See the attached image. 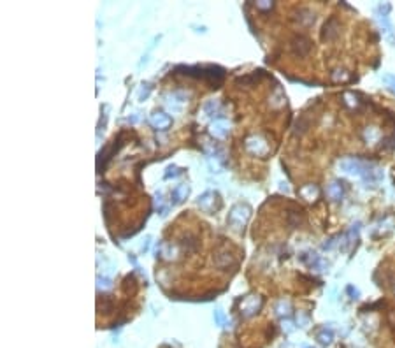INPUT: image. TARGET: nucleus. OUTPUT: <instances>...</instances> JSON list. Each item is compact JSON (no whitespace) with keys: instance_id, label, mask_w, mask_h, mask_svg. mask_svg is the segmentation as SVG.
Returning <instances> with one entry per match:
<instances>
[{"instance_id":"obj_1","label":"nucleus","mask_w":395,"mask_h":348,"mask_svg":"<svg viewBox=\"0 0 395 348\" xmlns=\"http://www.w3.org/2000/svg\"><path fill=\"white\" fill-rule=\"evenodd\" d=\"M250 216H251V207L244 203H239L230 209V213H228V224L232 225L236 230H241L242 227L248 224Z\"/></svg>"},{"instance_id":"obj_2","label":"nucleus","mask_w":395,"mask_h":348,"mask_svg":"<svg viewBox=\"0 0 395 348\" xmlns=\"http://www.w3.org/2000/svg\"><path fill=\"white\" fill-rule=\"evenodd\" d=\"M290 48H292V51H294L295 57L304 58V57H307V55H309V51H311L313 42H311V39H309V37L300 36V34H298V36H295L294 39L290 41Z\"/></svg>"},{"instance_id":"obj_3","label":"nucleus","mask_w":395,"mask_h":348,"mask_svg":"<svg viewBox=\"0 0 395 348\" xmlns=\"http://www.w3.org/2000/svg\"><path fill=\"white\" fill-rule=\"evenodd\" d=\"M197 204L202 211L213 213L216 211V209H219L221 201H219V195L216 194V192H206V194H202L200 197L197 199Z\"/></svg>"},{"instance_id":"obj_4","label":"nucleus","mask_w":395,"mask_h":348,"mask_svg":"<svg viewBox=\"0 0 395 348\" xmlns=\"http://www.w3.org/2000/svg\"><path fill=\"white\" fill-rule=\"evenodd\" d=\"M246 150L257 157H265L269 153V144L260 136H251L246 139Z\"/></svg>"},{"instance_id":"obj_5","label":"nucleus","mask_w":395,"mask_h":348,"mask_svg":"<svg viewBox=\"0 0 395 348\" xmlns=\"http://www.w3.org/2000/svg\"><path fill=\"white\" fill-rule=\"evenodd\" d=\"M339 169L344 172H348V174H355V176H364L365 169H367V165L365 164H362L360 160L356 159H344L339 162Z\"/></svg>"},{"instance_id":"obj_6","label":"nucleus","mask_w":395,"mask_h":348,"mask_svg":"<svg viewBox=\"0 0 395 348\" xmlns=\"http://www.w3.org/2000/svg\"><path fill=\"white\" fill-rule=\"evenodd\" d=\"M341 32V23L337 18H330L325 21L323 28H321V39L323 41H334Z\"/></svg>"},{"instance_id":"obj_7","label":"nucleus","mask_w":395,"mask_h":348,"mask_svg":"<svg viewBox=\"0 0 395 348\" xmlns=\"http://www.w3.org/2000/svg\"><path fill=\"white\" fill-rule=\"evenodd\" d=\"M295 23H297L300 28H309L315 25V13H313L311 9H307V7H302V9L295 11V16H294Z\"/></svg>"},{"instance_id":"obj_8","label":"nucleus","mask_w":395,"mask_h":348,"mask_svg":"<svg viewBox=\"0 0 395 348\" xmlns=\"http://www.w3.org/2000/svg\"><path fill=\"white\" fill-rule=\"evenodd\" d=\"M184 102H186V95L181 92H174V93H169L165 97V104L167 107L172 111V113H179L183 109Z\"/></svg>"},{"instance_id":"obj_9","label":"nucleus","mask_w":395,"mask_h":348,"mask_svg":"<svg viewBox=\"0 0 395 348\" xmlns=\"http://www.w3.org/2000/svg\"><path fill=\"white\" fill-rule=\"evenodd\" d=\"M149 123L153 125L155 128H158V130H165V128L171 127L172 118L167 115V113H162V111H155L153 115L149 116Z\"/></svg>"},{"instance_id":"obj_10","label":"nucleus","mask_w":395,"mask_h":348,"mask_svg":"<svg viewBox=\"0 0 395 348\" xmlns=\"http://www.w3.org/2000/svg\"><path fill=\"white\" fill-rule=\"evenodd\" d=\"M260 308H262V297L251 295L250 299H246L244 303H242L241 313H242V317H253L255 313H258Z\"/></svg>"},{"instance_id":"obj_11","label":"nucleus","mask_w":395,"mask_h":348,"mask_svg":"<svg viewBox=\"0 0 395 348\" xmlns=\"http://www.w3.org/2000/svg\"><path fill=\"white\" fill-rule=\"evenodd\" d=\"M228 130H230V123H228V120H215V122L209 125L211 136L219 137V139H223V137L228 134Z\"/></svg>"},{"instance_id":"obj_12","label":"nucleus","mask_w":395,"mask_h":348,"mask_svg":"<svg viewBox=\"0 0 395 348\" xmlns=\"http://www.w3.org/2000/svg\"><path fill=\"white\" fill-rule=\"evenodd\" d=\"M215 264H216V267H219V269H228V267H234L236 266V257L230 253V251H219V253H216L215 255Z\"/></svg>"},{"instance_id":"obj_13","label":"nucleus","mask_w":395,"mask_h":348,"mask_svg":"<svg viewBox=\"0 0 395 348\" xmlns=\"http://www.w3.org/2000/svg\"><path fill=\"white\" fill-rule=\"evenodd\" d=\"M327 195H329L332 201H341L342 195H344V183H342V181H332V183L327 186Z\"/></svg>"},{"instance_id":"obj_14","label":"nucleus","mask_w":395,"mask_h":348,"mask_svg":"<svg viewBox=\"0 0 395 348\" xmlns=\"http://www.w3.org/2000/svg\"><path fill=\"white\" fill-rule=\"evenodd\" d=\"M190 194V186L186 185V183H181V185H178L174 190H172V204H181L184 201V199L188 197Z\"/></svg>"},{"instance_id":"obj_15","label":"nucleus","mask_w":395,"mask_h":348,"mask_svg":"<svg viewBox=\"0 0 395 348\" xmlns=\"http://www.w3.org/2000/svg\"><path fill=\"white\" fill-rule=\"evenodd\" d=\"M197 238L195 236H192V234H186V236H183V239L179 241V248L183 251H195L197 250Z\"/></svg>"},{"instance_id":"obj_16","label":"nucleus","mask_w":395,"mask_h":348,"mask_svg":"<svg viewBox=\"0 0 395 348\" xmlns=\"http://www.w3.org/2000/svg\"><path fill=\"white\" fill-rule=\"evenodd\" d=\"M298 194H300V197L302 199H306V201H313V199L318 197L320 190H318V186L316 185H304L302 188L298 190Z\"/></svg>"},{"instance_id":"obj_17","label":"nucleus","mask_w":395,"mask_h":348,"mask_svg":"<svg viewBox=\"0 0 395 348\" xmlns=\"http://www.w3.org/2000/svg\"><path fill=\"white\" fill-rule=\"evenodd\" d=\"M316 339H318V343L320 345H323V347H329L330 343H332V339H334V332L330 329H321L318 334H316Z\"/></svg>"},{"instance_id":"obj_18","label":"nucleus","mask_w":395,"mask_h":348,"mask_svg":"<svg viewBox=\"0 0 395 348\" xmlns=\"http://www.w3.org/2000/svg\"><path fill=\"white\" fill-rule=\"evenodd\" d=\"M271 106L272 107H283L285 106V95H283V92H281V88H276V92H274V95H271Z\"/></svg>"},{"instance_id":"obj_19","label":"nucleus","mask_w":395,"mask_h":348,"mask_svg":"<svg viewBox=\"0 0 395 348\" xmlns=\"http://www.w3.org/2000/svg\"><path fill=\"white\" fill-rule=\"evenodd\" d=\"M294 128H295V134H304L307 128H309V120H307L306 116H300V118H297V122H295Z\"/></svg>"},{"instance_id":"obj_20","label":"nucleus","mask_w":395,"mask_h":348,"mask_svg":"<svg viewBox=\"0 0 395 348\" xmlns=\"http://www.w3.org/2000/svg\"><path fill=\"white\" fill-rule=\"evenodd\" d=\"M218 109H219V102L215 101V99H211V101H207L206 104H204V113H206L207 116H213Z\"/></svg>"},{"instance_id":"obj_21","label":"nucleus","mask_w":395,"mask_h":348,"mask_svg":"<svg viewBox=\"0 0 395 348\" xmlns=\"http://www.w3.org/2000/svg\"><path fill=\"white\" fill-rule=\"evenodd\" d=\"M290 303H286V301H279V303L276 304V313L279 315V317H288L290 315Z\"/></svg>"},{"instance_id":"obj_22","label":"nucleus","mask_w":395,"mask_h":348,"mask_svg":"<svg viewBox=\"0 0 395 348\" xmlns=\"http://www.w3.org/2000/svg\"><path fill=\"white\" fill-rule=\"evenodd\" d=\"M155 204H157V209L160 215H167V206L163 204V195L162 192H158L157 194V199H155Z\"/></svg>"},{"instance_id":"obj_23","label":"nucleus","mask_w":395,"mask_h":348,"mask_svg":"<svg viewBox=\"0 0 395 348\" xmlns=\"http://www.w3.org/2000/svg\"><path fill=\"white\" fill-rule=\"evenodd\" d=\"M215 322H216V326H219V327L227 326V317H225L223 309H216L215 311Z\"/></svg>"},{"instance_id":"obj_24","label":"nucleus","mask_w":395,"mask_h":348,"mask_svg":"<svg viewBox=\"0 0 395 348\" xmlns=\"http://www.w3.org/2000/svg\"><path fill=\"white\" fill-rule=\"evenodd\" d=\"M97 287H99V288H100V290H107V288H111V287H113V282H111L109 278H97Z\"/></svg>"},{"instance_id":"obj_25","label":"nucleus","mask_w":395,"mask_h":348,"mask_svg":"<svg viewBox=\"0 0 395 348\" xmlns=\"http://www.w3.org/2000/svg\"><path fill=\"white\" fill-rule=\"evenodd\" d=\"M181 172H183V171H181L179 167H176V165H169V167H167V171H165V180H171V178L179 176Z\"/></svg>"},{"instance_id":"obj_26","label":"nucleus","mask_w":395,"mask_h":348,"mask_svg":"<svg viewBox=\"0 0 395 348\" xmlns=\"http://www.w3.org/2000/svg\"><path fill=\"white\" fill-rule=\"evenodd\" d=\"M288 220L294 227H297V225L302 222V215H300V211H292V213H288Z\"/></svg>"},{"instance_id":"obj_27","label":"nucleus","mask_w":395,"mask_h":348,"mask_svg":"<svg viewBox=\"0 0 395 348\" xmlns=\"http://www.w3.org/2000/svg\"><path fill=\"white\" fill-rule=\"evenodd\" d=\"M149 92H151V84L149 83H142V88L139 92V101H146L149 97Z\"/></svg>"},{"instance_id":"obj_28","label":"nucleus","mask_w":395,"mask_h":348,"mask_svg":"<svg viewBox=\"0 0 395 348\" xmlns=\"http://www.w3.org/2000/svg\"><path fill=\"white\" fill-rule=\"evenodd\" d=\"M383 81H385L388 86H390V90L395 93V76H392V74H385L383 76Z\"/></svg>"},{"instance_id":"obj_29","label":"nucleus","mask_w":395,"mask_h":348,"mask_svg":"<svg viewBox=\"0 0 395 348\" xmlns=\"http://www.w3.org/2000/svg\"><path fill=\"white\" fill-rule=\"evenodd\" d=\"M344 78H346V72L342 71V69H336V71L332 72V80H334V81L344 80Z\"/></svg>"},{"instance_id":"obj_30","label":"nucleus","mask_w":395,"mask_h":348,"mask_svg":"<svg viewBox=\"0 0 395 348\" xmlns=\"http://www.w3.org/2000/svg\"><path fill=\"white\" fill-rule=\"evenodd\" d=\"M272 2H267V0H262V2H257V9H262V11H267L272 9Z\"/></svg>"},{"instance_id":"obj_31","label":"nucleus","mask_w":395,"mask_h":348,"mask_svg":"<svg viewBox=\"0 0 395 348\" xmlns=\"http://www.w3.org/2000/svg\"><path fill=\"white\" fill-rule=\"evenodd\" d=\"M336 245H337L336 238H330V239H327V243H323V245H321V248H323V250H332Z\"/></svg>"},{"instance_id":"obj_32","label":"nucleus","mask_w":395,"mask_h":348,"mask_svg":"<svg viewBox=\"0 0 395 348\" xmlns=\"http://www.w3.org/2000/svg\"><path fill=\"white\" fill-rule=\"evenodd\" d=\"M383 146H385V148H388V150H392V148H395V139H394V137H388V139H385V141H383Z\"/></svg>"},{"instance_id":"obj_33","label":"nucleus","mask_w":395,"mask_h":348,"mask_svg":"<svg viewBox=\"0 0 395 348\" xmlns=\"http://www.w3.org/2000/svg\"><path fill=\"white\" fill-rule=\"evenodd\" d=\"M307 348H313V347H307Z\"/></svg>"}]
</instances>
